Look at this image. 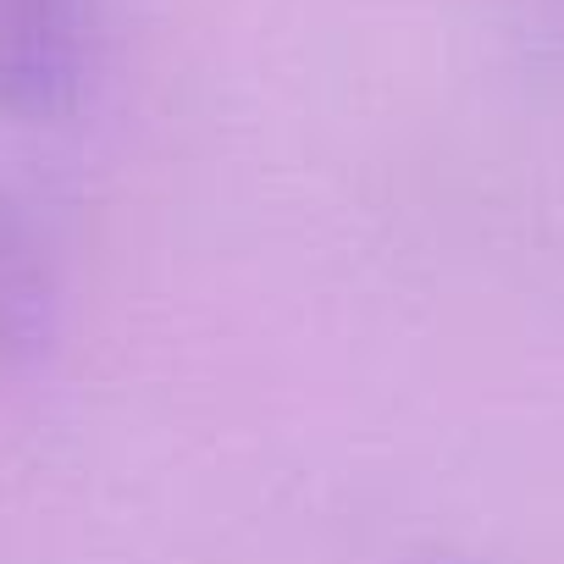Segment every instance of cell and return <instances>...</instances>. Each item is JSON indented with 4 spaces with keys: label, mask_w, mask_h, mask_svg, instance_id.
<instances>
[{
    "label": "cell",
    "mask_w": 564,
    "mask_h": 564,
    "mask_svg": "<svg viewBox=\"0 0 564 564\" xmlns=\"http://www.w3.org/2000/svg\"><path fill=\"white\" fill-rule=\"evenodd\" d=\"M56 316V289L51 265L29 221L0 199V366L29 360L51 338Z\"/></svg>",
    "instance_id": "obj_2"
},
{
    "label": "cell",
    "mask_w": 564,
    "mask_h": 564,
    "mask_svg": "<svg viewBox=\"0 0 564 564\" xmlns=\"http://www.w3.org/2000/svg\"><path fill=\"white\" fill-rule=\"evenodd\" d=\"M100 40V0H0V117L45 122L78 106Z\"/></svg>",
    "instance_id": "obj_1"
}]
</instances>
